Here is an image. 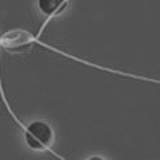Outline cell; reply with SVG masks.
<instances>
[{
  "instance_id": "3",
  "label": "cell",
  "mask_w": 160,
  "mask_h": 160,
  "mask_svg": "<svg viewBox=\"0 0 160 160\" xmlns=\"http://www.w3.org/2000/svg\"><path fill=\"white\" fill-rule=\"evenodd\" d=\"M64 0H39L40 11L46 15H53L63 6Z\"/></svg>"
},
{
  "instance_id": "4",
  "label": "cell",
  "mask_w": 160,
  "mask_h": 160,
  "mask_svg": "<svg viewBox=\"0 0 160 160\" xmlns=\"http://www.w3.org/2000/svg\"><path fill=\"white\" fill-rule=\"evenodd\" d=\"M88 160H103V159H102V158H98V156H93V158L88 159Z\"/></svg>"
},
{
  "instance_id": "1",
  "label": "cell",
  "mask_w": 160,
  "mask_h": 160,
  "mask_svg": "<svg viewBox=\"0 0 160 160\" xmlns=\"http://www.w3.org/2000/svg\"><path fill=\"white\" fill-rule=\"evenodd\" d=\"M53 139L52 129L43 122H33L26 131V140L33 149H46L51 146Z\"/></svg>"
},
{
  "instance_id": "2",
  "label": "cell",
  "mask_w": 160,
  "mask_h": 160,
  "mask_svg": "<svg viewBox=\"0 0 160 160\" xmlns=\"http://www.w3.org/2000/svg\"><path fill=\"white\" fill-rule=\"evenodd\" d=\"M33 42L32 35L24 31V29H12V31L6 32L2 36V46L4 48H7L8 51H20L23 48H27L28 46H31V43Z\"/></svg>"
}]
</instances>
